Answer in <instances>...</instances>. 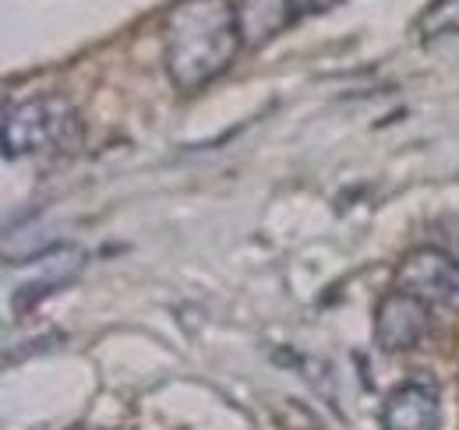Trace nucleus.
I'll use <instances>...</instances> for the list:
<instances>
[{
    "instance_id": "4",
    "label": "nucleus",
    "mask_w": 459,
    "mask_h": 430,
    "mask_svg": "<svg viewBox=\"0 0 459 430\" xmlns=\"http://www.w3.org/2000/svg\"><path fill=\"white\" fill-rule=\"evenodd\" d=\"M396 289L428 304H459V258L442 247H417L396 269Z\"/></svg>"
},
{
    "instance_id": "8",
    "label": "nucleus",
    "mask_w": 459,
    "mask_h": 430,
    "mask_svg": "<svg viewBox=\"0 0 459 430\" xmlns=\"http://www.w3.org/2000/svg\"><path fill=\"white\" fill-rule=\"evenodd\" d=\"M71 430H82V427H71Z\"/></svg>"
},
{
    "instance_id": "1",
    "label": "nucleus",
    "mask_w": 459,
    "mask_h": 430,
    "mask_svg": "<svg viewBox=\"0 0 459 430\" xmlns=\"http://www.w3.org/2000/svg\"><path fill=\"white\" fill-rule=\"evenodd\" d=\"M240 47L230 0H180L163 18V64L180 92H202L227 74Z\"/></svg>"
},
{
    "instance_id": "6",
    "label": "nucleus",
    "mask_w": 459,
    "mask_h": 430,
    "mask_svg": "<svg viewBox=\"0 0 459 430\" xmlns=\"http://www.w3.org/2000/svg\"><path fill=\"white\" fill-rule=\"evenodd\" d=\"M233 14H237L240 43L247 50H258L287 29L293 14H297V7H293V0H237Z\"/></svg>"
},
{
    "instance_id": "2",
    "label": "nucleus",
    "mask_w": 459,
    "mask_h": 430,
    "mask_svg": "<svg viewBox=\"0 0 459 430\" xmlns=\"http://www.w3.org/2000/svg\"><path fill=\"white\" fill-rule=\"evenodd\" d=\"M78 131V113L60 96H36L4 109V156H39L47 149H64Z\"/></svg>"
},
{
    "instance_id": "7",
    "label": "nucleus",
    "mask_w": 459,
    "mask_h": 430,
    "mask_svg": "<svg viewBox=\"0 0 459 430\" xmlns=\"http://www.w3.org/2000/svg\"><path fill=\"white\" fill-rule=\"evenodd\" d=\"M333 4H340V0H293V7H297V14H318V11H325V7H333Z\"/></svg>"
},
{
    "instance_id": "5",
    "label": "nucleus",
    "mask_w": 459,
    "mask_h": 430,
    "mask_svg": "<svg viewBox=\"0 0 459 430\" xmlns=\"http://www.w3.org/2000/svg\"><path fill=\"white\" fill-rule=\"evenodd\" d=\"M442 402L431 381H403L382 402V430H438Z\"/></svg>"
},
{
    "instance_id": "3",
    "label": "nucleus",
    "mask_w": 459,
    "mask_h": 430,
    "mask_svg": "<svg viewBox=\"0 0 459 430\" xmlns=\"http://www.w3.org/2000/svg\"><path fill=\"white\" fill-rule=\"evenodd\" d=\"M431 331V304L406 293L393 289L378 300L375 307V342L385 353H406L417 349Z\"/></svg>"
}]
</instances>
